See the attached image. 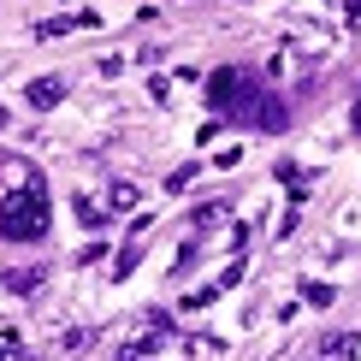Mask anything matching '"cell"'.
I'll use <instances>...</instances> for the list:
<instances>
[{"label":"cell","instance_id":"10","mask_svg":"<svg viewBox=\"0 0 361 361\" xmlns=\"http://www.w3.org/2000/svg\"><path fill=\"white\" fill-rule=\"evenodd\" d=\"M302 296H308V302H314V308H332V284H308V290H302Z\"/></svg>","mask_w":361,"mask_h":361},{"label":"cell","instance_id":"8","mask_svg":"<svg viewBox=\"0 0 361 361\" xmlns=\"http://www.w3.org/2000/svg\"><path fill=\"white\" fill-rule=\"evenodd\" d=\"M195 172H202V166H195V160H190V166H178V172L166 178V190H190V184H195Z\"/></svg>","mask_w":361,"mask_h":361},{"label":"cell","instance_id":"2","mask_svg":"<svg viewBox=\"0 0 361 361\" xmlns=\"http://www.w3.org/2000/svg\"><path fill=\"white\" fill-rule=\"evenodd\" d=\"M243 95H249V78L237 66H225V71L207 78V101H214V107H231V101H243Z\"/></svg>","mask_w":361,"mask_h":361},{"label":"cell","instance_id":"4","mask_svg":"<svg viewBox=\"0 0 361 361\" xmlns=\"http://www.w3.org/2000/svg\"><path fill=\"white\" fill-rule=\"evenodd\" d=\"M137 202H142V190L130 184V178H118V184H107V207H113V214H130Z\"/></svg>","mask_w":361,"mask_h":361},{"label":"cell","instance_id":"12","mask_svg":"<svg viewBox=\"0 0 361 361\" xmlns=\"http://www.w3.org/2000/svg\"><path fill=\"white\" fill-rule=\"evenodd\" d=\"M6 125H12V113H6V107H0V130H6Z\"/></svg>","mask_w":361,"mask_h":361},{"label":"cell","instance_id":"9","mask_svg":"<svg viewBox=\"0 0 361 361\" xmlns=\"http://www.w3.org/2000/svg\"><path fill=\"white\" fill-rule=\"evenodd\" d=\"M225 219V202H207V207H195V225H219Z\"/></svg>","mask_w":361,"mask_h":361},{"label":"cell","instance_id":"11","mask_svg":"<svg viewBox=\"0 0 361 361\" xmlns=\"http://www.w3.org/2000/svg\"><path fill=\"white\" fill-rule=\"evenodd\" d=\"M350 125H355V137H361V101H355V113H350Z\"/></svg>","mask_w":361,"mask_h":361},{"label":"cell","instance_id":"5","mask_svg":"<svg viewBox=\"0 0 361 361\" xmlns=\"http://www.w3.org/2000/svg\"><path fill=\"white\" fill-rule=\"evenodd\" d=\"M320 350H326V361H361V343H355V338H343V332H332Z\"/></svg>","mask_w":361,"mask_h":361},{"label":"cell","instance_id":"3","mask_svg":"<svg viewBox=\"0 0 361 361\" xmlns=\"http://www.w3.org/2000/svg\"><path fill=\"white\" fill-rule=\"evenodd\" d=\"M24 101H30V107H42V113L59 107V101H66V78H36V83L24 89Z\"/></svg>","mask_w":361,"mask_h":361},{"label":"cell","instance_id":"6","mask_svg":"<svg viewBox=\"0 0 361 361\" xmlns=\"http://www.w3.org/2000/svg\"><path fill=\"white\" fill-rule=\"evenodd\" d=\"M284 125H290V113H284V101H273V95H267V101H261V130H273V137H279Z\"/></svg>","mask_w":361,"mask_h":361},{"label":"cell","instance_id":"7","mask_svg":"<svg viewBox=\"0 0 361 361\" xmlns=\"http://www.w3.org/2000/svg\"><path fill=\"white\" fill-rule=\"evenodd\" d=\"M0 284H6V290H42V267H30V273H6V279H0Z\"/></svg>","mask_w":361,"mask_h":361},{"label":"cell","instance_id":"1","mask_svg":"<svg viewBox=\"0 0 361 361\" xmlns=\"http://www.w3.org/2000/svg\"><path fill=\"white\" fill-rule=\"evenodd\" d=\"M48 231V202H42V178H24V195L0 202V237L12 243H36Z\"/></svg>","mask_w":361,"mask_h":361},{"label":"cell","instance_id":"13","mask_svg":"<svg viewBox=\"0 0 361 361\" xmlns=\"http://www.w3.org/2000/svg\"><path fill=\"white\" fill-rule=\"evenodd\" d=\"M0 361H6V343H0Z\"/></svg>","mask_w":361,"mask_h":361}]
</instances>
